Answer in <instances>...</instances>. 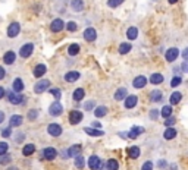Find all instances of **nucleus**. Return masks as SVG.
I'll return each mask as SVG.
<instances>
[{"mask_svg": "<svg viewBox=\"0 0 188 170\" xmlns=\"http://www.w3.org/2000/svg\"><path fill=\"white\" fill-rule=\"evenodd\" d=\"M34 151H35V145L27 144V145H24V148H22V154H24V156H31Z\"/></svg>", "mask_w": 188, "mask_h": 170, "instance_id": "7c9ffc66", "label": "nucleus"}, {"mask_svg": "<svg viewBox=\"0 0 188 170\" xmlns=\"http://www.w3.org/2000/svg\"><path fill=\"white\" fill-rule=\"evenodd\" d=\"M66 29L69 31V33H75V31L78 29L76 22H72V21H71V22H68V24H66Z\"/></svg>", "mask_w": 188, "mask_h": 170, "instance_id": "58836bf2", "label": "nucleus"}, {"mask_svg": "<svg viewBox=\"0 0 188 170\" xmlns=\"http://www.w3.org/2000/svg\"><path fill=\"white\" fill-rule=\"evenodd\" d=\"M47 132H49L52 137H59L62 133V126L57 123H50L49 128H47Z\"/></svg>", "mask_w": 188, "mask_h": 170, "instance_id": "423d86ee", "label": "nucleus"}, {"mask_svg": "<svg viewBox=\"0 0 188 170\" xmlns=\"http://www.w3.org/2000/svg\"><path fill=\"white\" fill-rule=\"evenodd\" d=\"M160 114H162V116H163L165 119L170 118V114H172V107H170V106H165V107H162Z\"/></svg>", "mask_w": 188, "mask_h": 170, "instance_id": "72a5a7b5", "label": "nucleus"}, {"mask_svg": "<svg viewBox=\"0 0 188 170\" xmlns=\"http://www.w3.org/2000/svg\"><path fill=\"white\" fill-rule=\"evenodd\" d=\"M84 132H87L90 137H101V135L104 133L101 129H96V128H85Z\"/></svg>", "mask_w": 188, "mask_h": 170, "instance_id": "5701e85b", "label": "nucleus"}, {"mask_svg": "<svg viewBox=\"0 0 188 170\" xmlns=\"http://www.w3.org/2000/svg\"><path fill=\"white\" fill-rule=\"evenodd\" d=\"M49 85H50V81H47V79H41V81H38L37 84L34 85V92H35V94H43L44 91H47Z\"/></svg>", "mask_w": 188, "mask_h": 170, "instance_id": "f257e3e1", "label": "nucleus"}, {"mask_svg": "<svg viewBox=\"0 0 188 170\" xmlns=\"http://www.w3.org/2000/svg\"><path fill=\"white\" fill-rule=\"evenodd\" d=\"M84 95H85V91H84L82 88H76L74 91V94H72V97H74L75 101H81V100L84 98Z\"/></svg>", "mask_w": 188, "mask_h": 170, "instance_id": "cd10ccee", "label": "nucleus"}, {"mask_svg": "<svg viewBox=\"0 0 188 170\" xmlns=\"http://www.w3.org/2000/svg\"><path fill=\"white\" fill-rule=\"evenodd\" d=\"M131 48H132V46L129 43H122L121 46H119V53L121 54H127V53H129Z\"/></svg>", "mask_w": 188, "mask_h": 170, "instance_id": "f704fd0d", "label": "nucleus"}, {"mask_svg": "<svg viewBox=\"0 0 188 170\" xmlns=\"http://www.w3.org/2000/svg\"><path fill=\"white\" fill-rule=\"evenodd\" d=\"M132 85H134L135 88H144V87L147 85V78L143 76V75H140V76H137V78L132 81Z\"/></svg>", "mask_w": 188, "mask_h": 170, "instance_id": "4468645a", "label": "nucleus"}, {"mask_svg": "<svg viewBox=\"0 0 188 170\" xmlns=\"http://www.w3.org/2000/svg\"><path fill=\"white\" fill-rule=\"evenodd\" d=\"M84 38L87 40V41H94V40L97 38L96 29H94V28H87V29L84 31Z\"/></svg>", "mask_w": 188, "mask_h": 170, "instance_id": "dca6fc26", "label": "nucleus"}, {"mask_svg": "<svg viewBox=\"0 0 188 170\" xmlns=\"http://www.w3.org/2000/svg\"><path fill=\"white\" fill-rule=\"evenodd\" d=\"M94 106H96V103H94V101H87V103L84 104V109H85V110H93Z\"/></svg>", "mask_w": 188, "mask_h": 170, "instance_id": "09e8293b", "label": "nucleus"}, {"mask_svg": "<svg viewBox=\"0 0 188 170\" xmlns=\"http://www.w3.org/2000/svg\"><path fill=\"white\" fill-rule=\"evenodd\" d=\"M78 53H80V46L78 44H71L68 47V54L69 56H76Z\"/></svg>", "mask_w": 188, "mask_h": 170, "instance_id": "473e14b6", "label": "nucleus"}, {"mask_svg": "<svg viewBox=\"0 0 188 170\" xmlns=\"http://www.w3.org/2000/svg\"><path fill=\"white\" fill-rule=\"evenodd\" d=\"M141 170H153V163L151 161H146V163L143 164Z\"/></svg>", "mask_w": 188, "mask_h": 170, "instance_id": "49530a36", "label": "nucleus"}, {"mask_svg": "<svg viewBox=\"0 0 188 170\" xmlns=\"http://www.w3.org/2000/svg\"><path fill=\"white\" fill-rule=\"evenodd\" d=\"M169 3H170V5H174V3H176V2H178V0H168Z\"/></svg>", "mask_w": 188, "mask_h": 170, "instance_id": "052dcab7", "label": "nucleus"}, {"mask_svg": "<svg viewBox=\"0 0 188 170\" xmlns=\"http://www.w3.org/2000/svg\"><path fill=\"white\" fill-rule=\"evenodd\" d=\"M84 164H85V160H84V156H76L75 158V167H78V169H82L84 167Z\"/></svg>", "mask_w": 188, "mask_h": 170, "instance_id": "4c0bfd02", "label": "nucleus"}, {"mask_svg": "<svg viewBox=\"0 0 188 170\" xmlns=\"http://www.w3.org/2000/svg\"><path fill=\"white\" fill-rule=\"evenodd\" d=\"M150 82L155 85H159L163 82V75L162 73H153L151 76H150Z\"/></svg>", "mask_w": 188, "mask_h": 170, "instance_id": "393cba45", "label": "nucleus"}, {"mask_svg": "<svg viewBox=\"0 0 188 170\" xmlns=\"http://www.w3.org/2000/svg\"><path fill=\"white\" fill-rule=\"evenodd\" d=\"M63 28H65V24H63V21L59 19V18H57V19H54L53 22L50 24V29H52L53 33H61Z\"/></svg>", "mask_w": 188, "mask_h": 170, "instance_id": "6e6552de", "label": "nucleus"}, {"mask_svg": "<svg viewBox=\"0 0 188 170\" xmlns=\"http://www.w3.org/2000/svg\"><path fill=\"white\" fill-rule=\"evenodd\" d=\"M82 113L78 110H72L71 113H69V123L71 125H78L82 120Z\"/></svg>", "mask_w": 188, "mask_h": 170, "instance_id": "20e7f679", "label": "nucleus"}, {"mask_svg": "<svg viewBox=\"0 0 188 170\" xmlns=\"http://www.w3.org/2000/svg\"><path fill=\"white\" fill-rule=\"evenodd\" d=\"M9 170H15V169H9Z\"/></svg>", "mask_w": 188, "mask_h": 170, "instance_id": "680f3d73", "label": "nucleus"}, {"mask_svg": "<svg viewBox=\"0 0 188 170\" xmlns=\"http://www.w3.org/2000/svg\"><path fill=\"white\" fill-rule=\"evenodd\" d=\"M182 59L188 60V47L185 48V50H182Z\"/></svg>", "mask_w": 188, "mask_h": 170, "instance_id": "5fc2aeb1", "label": "nucleus"}, {"mask_svg": "<svg viewBox=\"0 0 188 170\" xmlns=\"http://www.w3.org/2000/svg\"><path fill=\"white\" fill-rule=\"evenodd\" d=\"M137 103H138V97L137 95H128L125 98V107L127 109H134L137 106Z\"/></svg>", "mask_w": 188, "mask_h": 170, "instance_id": "ddd939ff", "label": "nucleus"}, {"mask_svg": "<svg viewBox=\"0 0 188 170\" xmlns=\"http://www.w3.org/2000/svg\"><path fill=\"white\" fill-rule=\"evenodd\" d=\"M33 52H34V44L27 43V44H24V46L21 47L19 56L21 57H24V59H27V57H29V56L33 54Z\"/></svg>", "mask_w": 188, "mask_h": 170, "instance_id": "f03ea898", "label": "nucleus"}, {"mask_svg": "<svg viewBox=\"0 0 188 170\" xmlns=\"http://www.w3.org/2000/svg\"><path fill=\"white\" fill-rule=\"evenodd\" d=\"M3 120H5V113L0 110V123H3Z\"/></svg>", "mask_w": 188, "mask_h": 170, "instance_id": "4d7b16f0", "label": "nucleus"}, {"mask_svg": "<svg viewBox=\"0 0 188 170\" xmlns=\"http://www.w3.org/2000/svg\"><path fill=\"white\" fill-rule=\"evenodd\" d=\"M88 166H90V169L99 170V169L101 167L100 158L97 157V156H91V157H90V160H88Z\"/></svg>", "mask_w": 188, "mask_h": 170, "instance_id": "1a4fd4ad", "label": "nucleus"}, {"mask_svg": "<svg viewBox=\"0 0 188 170\" xmlns=\"http://www.w3.org/2000/svg\"><path fill=\"white\" fill-rule=\"evenodd\" d=\"M128 97V92H127V90L125 88H119L118 91L115 92V100H123V98H127Z\"/></svg>", "mask_w": 188, "mask_h": 170, "instance_id": "c756f323", "label": "nucleus"}, {"mask_svg": "<svg viewBox=\"0 0 188 170\" xmlns=\"http://www.w3.org/2000/svg\"><path fill=\"white\" fill-rule=\"evenodd\" d=\"M3 97H5V88H3V87H0V100H2Z\"/></svg>", "mask_w": 188, "mask_h": 170, "instance_id": "6e6d98bb", "label": "nucleus"}, {"mask_svg": "<svg viewBox=\"0 0 188 170\" xmlns=\"http://www.w3.org/2000/svg\"><path fill=\"white\" fill-rule=\"evenodd\" d=\"M119 169V163H118V160H115V158H110L108 161V170H118Z\"/></svg>", "mask_w": 188, "mask_h": 170, "instance_id": "c9c22d12", "label": "nucleus"}, {"mask_svg": "<svg viewBox=\"0 0 188 170\" xmlns=\"http://www.w3.org/2000/svg\"><path fill=\"white\" fill-rule=\"evenodd\" d=\"M178 54H179V50H178L176 47H172V48H169L168 52H166L165 57H166L168 62H174V60L178 57Z\"/></svg>", "mask_w": 188, "mask_h": 170, "instance_id": "9b49d317", "label": "nucleus"}, {"mask_svg": "<svg viewBox=\"0 0 188 170\" xmlns=\"http://www.w3.org/2000/svg\"><path fill=\"white\" fill-rule=\"evenodd\" d=\"M7 148H9V144L5 142V141H2L0 142V156H5L7 153Z\"/></svg>", "mask_w": 188, "mask_h": 170, "instance_id": "ea45409f", "label": "nucleus"}, {"mask_svg": "<svg viewBox=\"0 0 188 170\" xmlns=\"http://www.w3.org/2000/svg\"><path fill=\"white\" fill-rule=\"evenodd\" d=\"M24 101V95H21L19 92H9V103H12V104H21Z\"/></svg>", "mask_w": 188, "mask_h": 170, "instance_id": "0eeeda50", "label": "nucleus"}, {"mask_svg": "<svg viewBox=\"0 0 188 170\" xmlns=\"http://www.w3.org/2000/svg\"><path fill=\"white\" fill-rule=\"evenodd\" d=\"M50 94H52V95H54L56 98H61L62 91L59 90V88H53V90H50Z\"/></svg>", "mask_w": 188, "mask_h": 170, "instance_id": "37998d69", "label": "nucleus"}, {"mask_svg": "<svg viewBox=\"0 0 188 170\" xmlns=\"http://www.w3.org/2000/svg\"><path fill=\"white\" fill-rule=\"evenodd\" d=\"M175 122H176V120H175V119L170 116V118H168L166 120H165V125H166L168 128H170V126H174V125H175Z\"/></svg>", "mask_w": 188, "mask_h": 170, "instance_id": "de8ad7c7", "label": "nucleus"}, {"mask_svg": "<svg viewBox=\"0 0 188 170\" xmlns=\"http://www.w3.org/2000/svg\"><path fill=\"white\" fill-rule=\"evenodd\" d=\"M10 161V156H7V154H5V156H0V163L2 164H7Z\"/></svg>", "mask_w": 188, "mask_h": 170, "instance_id": "a18cd8bd", "label": "nucleus"}, {"mask_svg": "<svg viewBox=\"0 0 188 170\" xmlns=\"http://www.w3.org/2000/svg\"><path fill=\"white\" fill-rule=\"evenodd\" d=\"M181 98H182V94H181V92L175 91L174 94H170V97H169V103H170V106L178 104V103L181 101Z\"/></svg>", "mask_w": 188, "mask_h": 170, "instance_id": "412c9836", "label": "nucleus"}, {"mask_svg": "<svg viewBox=\"0 0 188 170\" xmlns=\"http://www.w3.org/2000/svg\"><path fill=\"white\" fill-rule=\"evenodd\" d=\"M49 113L52 114V116H61L62 113H63V107H62V104L59 103V101H54L53 104L50 106V109H49Z\"/></svg>", "mask_w": 188, "mask_h": 170, "instance_id": "7ed1b4c3", "label": "nucleus"}, {"mask_svg": "<svg viewBox=\"0 0 188 170\" xmlns=\"http://www.w3.org/2000/svg\"><path fill=\"white\" fill-rule=\"evenodd\" d=\"M125 0H108V5L109 7H118L119 5H122Z\"/></svg>", "mask_w": 188, "mask_h": 170, "instance_id": "a19ab883", "label": "nucleus"}, {"mask_svg": "<svg viewBox=\"0 0 188 170\" xmlns=\"http://www.w3.org/2000/svg\"><path fill=\"white\" fill-rule=\"evenodd\" d=\"M5 76H6V71H5V68L0 66V79H3Z\"/></svg>", "mask_w": 188, "mask_h": 170, "instance_id": "864d4df0", "label": "nucleus"}, {"mask_svg": "<svg viewBox=\"0 0 188 170\" xmlns=\"http://www.w3.org/2000/svg\"><path fill=\"white\" fill-rule=\"evenodd\" d=\"M56 156H57V151L54 150V148H52V147H47V148L43 150V157L46 158V160H53Z\"/></svg>", "mask_w": 188, "mask_h": 170, "instance_id": "9d476101", "label": "nucleus"}, {"mask_svg": "<svg viewBox=\"0 0 188 170\" xmlns=\"http://www.w3.org/2000/svg\"><path fill=\"white\" fill-rule=\"evenodd\" d=\"M128 156H129V157L131 158H138L140 157V148H138V147H129V148H128Z\"/></svg>", "mask_w": 188, "mask_h": 170, "instance_id": "a878e982", "label": "nucleus"}, {"mask_svg": "<svg viewBox=\"0 0 188 170\" xmlns=\"http://www.w3.org/2000/svg\"><path fill=\"white\" fill-rule=\"evenodd\" d=\"M143 132H144V128H141V126H134V128L129 131V133H128V138H131V139H135L137 137H140Z\"/></svg>", "mask_w": 188, "mask_h": 170, "instance_id": "f3484780", "label": "nucleus"}, {"mask_svg": "<svg viewBox=\"0 0 188 170\" xmlns=\"http://www.w3.org/2000/svg\"><path fill=\"white\" fill-rule=\"evenodd\" d=\"M150 97H151V101L157 103V101H160V100H162V92L159 91V90H155V91H151Z\"/></svg>", "mask_w": 188, "mask_h": 170, "instance_id": "e433bc0d", "label": "nucleus"}, {"mask_svg": "<svg viewBox=\"0 0 188 170\" xmlns=\"http://www.w3.org/2000/svg\"><path fill=\"white\" fill-rule=\"evenodd\" d=\"M10 131H12V128H6V129H3V131H2V135H3L5 138L10 137Z\"/></svg>", "mask_w": 188, "mask_h": 170, "instance_id": "8fccbe9b", "label": "nucleus"}, {"mask_svg": "<svg viewBox=\"0 0 188 170\" xmlns=\"http://www.w3.org/2000/svg\"><path fill=\"white\" fill-rule=\"evenodd\" d=\"M127 37L129 40H135L137 37H138V29L135 28V26H129L127 31Z\"/></svg>", "mask_w": 188, "mask_h": 170, "instance_id": "c85d7f7f", "label": "nucleus"}, {"mask_svg": "<svg viewBox=\"0 0 188 170\" xmlns=\"http://www.w3.org/2000/svg\"><path fill=\"white\" fill-rule=\"evenodd\" d=\"M71 7L74 9L75 12H81L84 9V2L82 0H72L71 2Z\"/></svg>", "mask_w": 188, "mask_h": 170, "instance_id": "b1692460", "label": "nucleus"}, {"mask_svg": "<svg viewBox=\"0 0 188 170\" xmlns=\"http://www.w3.org/2000/svg\"><path fill=\"white\" fill-rule=\"evenodd\" d=\"M47 71V68L46 65H43V63H40V65H37L35 68H34V71H33V75L35 76V78H41L44 73H46Z\"/></svg>", "mask_w": 188, "mask_h": 170, "instance_id": "f8f14e48", "label": "nucleus"}, {"mask_svg": "<svg viewBox=\"0 0 188 170\" xmlns=\"http://www.w3.org/2000/svg\"><path fill=\"white\" fill-rule=\"evenodd\" d=\"M159 166H162V169H163V166H166V163L165 161H159Z\"/></svg>", "mask_w": 188, "mask_h": 170, "instance_id": "bf43d9fd", "label": "nucleus"}, {"mask_svg": "<svg viewBox=\"0 0 188 170\" xmlns=\"http://www.w3.org/2000/svg\"><path fill=\"white\" fill-rule=\"evenodd\" d=\"M181 69H182V72H185V73H188V62H184L181 65Z\"/></svg>", "mask_w": 188, "mask_h": 170, "instance_id": "3c124183", "label": "nucleus"}, {"mask_svg": "<svg viewBox=\"0 0 188 170\" xmlns=\"http://www.w3.org/2000/svg\"><path fill=\"white\" fill-rule=\"evenodd\" d=\"M163 137H165V139H174V138L176 137V129H174L172 126L168 128V129L165 131V133H163Z\"/></svg>", "mask_w": 188, "mask_h": 170, "instance_id": "2f4dec72", "label": "nucleus"}, {"mask_svg": "<svg viewBox=\"0 0 188 170\" xmlns=\"http://www.w3.org/2000/svg\"><path fill=\"white\" fill-rule=\"evenodd\" d=\"M78 79H80V72H76V71H69V72L65 73V81L66 82H75Z\"/></svg>", "mask_w": 188, "mask_h": 170, "instance_id": "2eb2a0df", "label": "nucleus"}, {"mask_svg": "<svg viewBox=\"0 0 188 170\" xmlns=\"http://www.w3.org/2000/svg\"><path fill=\"white\" fill-rule=\"evenodd\" d=\"M21 31V25L18 24V22H12L10 25L7 26V35L12 38V37H16L18 34H19Z\"/></svg>", "mask_w": 188, "mask_h": 170, "instance_id": "39448f33", "label": "nucleus"}, {"mask_svg": "<svg viewBox=\"0 0 188 170\" xmlns=\"http://www.w3.org/2000/svg\"><path fill=\"white\" fill-rule=\"evenodd\" d=\"M16 59V54L14 52H6L5 53V56H3V62L6 63V65H12Z\"/></svg>", "mask_w": 188, "mask_h": 170, "instance_id": "6ab92c4d", "label": "nucleus"}, {"mask_svg": "<svg viewBox=\"0 0 188 170\" xmlns=\"http://www.w3.org/2000/svg\"><path fill=\"white\" fill-rule=\"evenodd\" d=\"M106 113H108V107H104V106H99V107H96V110H94L96 118H103V116H106Z\"/></svg>", "mask_w": 188, "mask_h": 170, "instance_id": "bb28decb", "label": "nucleus"}, {"mask_svg": "<svg viewBox=\"0 0 188 170\" xmlns=\"http://www.w3.org/2000/svg\"><path fill=\"white\" fill-rule=\"evenodd\" d=\"M37 116H38V111L37 110H29L28 111V119H29V120H34Z\"/></svg>", "mask_w": 188, "mask_h": 170, "instance_id": "c03bdc74", "label": "nucleus"}, {"mask_svg": "<svg viewBox=\"0 0 188 170\" xmlns=\"http://www.w3.org/2000/svg\"><path fill=\"white\" fill-rule=\"evenodd\" d=\"M157 116H159V113H157V110H151V111H150V118L153 119V120H155V119L157 118Z\"/></svg>", "mask_w": 188, "mask_h": 170, "instance_id": "603ef678", "label": "nucleus"}, {"mask_svg": "<svg viewBox=\"0 0 188 170\" xmlns=\"http://www.w3.org/2000/svg\"><path fill=\"white\" fill-rule=\"evenodd\" d=\"M81 151H82V147H81L80 144H75V145H72V147L68 150V154H69V156H75V157H76V156H80V154H81Z\"/></svg>", "mask_w": 188, "mask_h": 170, "instance_id": "4be33fe9", "label": "nucleus"}, {"mask_svg": "<svg viewBox=\"0 0 188 170\" xmlns=\"http://www.w3.org/2000/svg\"><path fill=\"white\" fill-rule=\"evenodd\" d=\"M93 128H100V123H99V122H96V123H93Z\"/></svg>", "mask_w": 188, "mask_h": 170, "instance_id": "13d9d810", "label": "nucleus"}, {"mask_svg": "<svg viewBox=\"0 0 188 170\" xmlns=\"http://www.w3.org/2000/svg\"><path fill=\"white\" fill-rule=\"evenodd\" d=\"M24 82H22V79L21 78H16L14 81V84H12V88H14V91L15 92H21V91H24Z\"/></svg>", "mask_w": 188, "mask_h": 170, "instance_id": "aec40b11", "label": "nucleus"}, {"mask_svg": "<svg viewBox=\"0 0 188 170\" xmlns=\"http://www.w3.org/2000/svg\"><path fill=\"white\" fill-rule=\"evenodd\" d=\"M22 120H24V118H22V116H19V114H14V116H10V120H9L10 128L21 126V125H22Z\"/></svg>", "mask_w": 188, "mask_h": 170, "instance_id": "a211bd4d", "label": "nucleus"}, {"mask_svg": "<svg viewBox=\"0 0 188 170\" xmlns=\"http://www.w3.org/2000/svg\"><path fill=\"white\" fill-rule=\"evenodd\" d=\"M182 84V79L179 78V76H175L172 81H170V87H174V88H176V87H179V85Z\"/></svg>", "mask_w": 188, "mask_h": 170, "instance_id": "79ce46f5", "label": "nucleus"}]
</instances>
